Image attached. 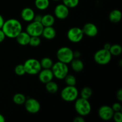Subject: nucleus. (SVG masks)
Wrapping results in <instances>:
<instances>
[{"mask_svg": "<svg viewBox=\"0 0 122 122\" xmlns=\"http://www.w3.org/2000/svg\"><path fill=\"white\" fill-rule=\"evenodd\" d=\"M114 111L112 107L108 106H102L100 107L98 110V116L102 120L105 121H108L113 118Z\"/></svg>", "mask_w": 122, "mask_h": 122, "instance_id": "obj_11", "label": "nucleus"}, {"mask_svg": "<svg viewBox=\"0 0 122 122\" xmlns=\"http://www.w3.org/2000/svg\"><path fill=\"white\" fill-rule=\"evenodd\" d=\"M4 19L3 17L2 16V15L0 14V29L2 28V26H3L4 23Z\"/></svg>", "mask_w": 122, "mask_h": 122, "instance_id": "obj_38", "label": "nucleus"}, {"mask_svg": "<svg viewBox=\"0 0 122 122\" xmlns=\"http://www.w3.org/2000/svg\"><path fill=\"white\" fill-rule=\"evenodd\" d=\"M63 4L69 8H73L77 7L79 3V0H62Z\"/></svg>", "mask_w": 122, "mask_h": 122, "instance_id": "obj_28", "label": "nucleus"}, {"mask_svg": "<svg viewBox=\"0 0 122 122\" xmlns=\"http://www.w3.org/2000/svg\"><path fill=\"white\" fill-rule=\"evenodd\" d=\"M42 15H41V14H37V15H35L34 19H33V21H38V22H41L42 20Z\"/></svg>", "mask_w": 122, "mask_h": 122, "instance_id": "obj_36", "label": "nucleus"}, {"mask_svg": "<svg viewBox=\"0 0 122 122\" xmlns=\"http://www.w3.org/2000/svg\"><path fill=\"white\" fill-rule=\"evenodd\" d=\"M41 43V40L39 36H30L29 45L32 47H36L40 45Z\"/></svg>", "mask_w": 122, "mask_h": 122, "instance_id": "obj_29", "label": "nucleus"}, {"mask_svg": "<svg viewBox=\"0 0 122 122\" xmlns=\"http://www.w3.org/2000/svg\"><path fill=\"white\" fill-rule=\"evenodd\" d=\"M116 122H122V114L121 111L120 112H114L113 114V118Z\"/></svg>", "mask_w": 122, "mask_h": 122, "instance_id": "obj_31", "label": "nucleus"}, {"mask_svg": "<svg viewBox=\"0 0 122 122\" xmlns=\"http://www.w3.org/2000/svg\"><path fill=\"white\" fill-rule=\"evenodd\" d=\"M51 69L54 75V77L57 79H64V77L69 73V67L67 64L59 61L54 63Z\"/></svg>", "mask_w": 122, "mask_h": 122, "instance_id": "obj_3", "label": "nucleus"}, {"mask_svg": "<svg viewBox=\"0 0 122 122\" xmlns=\"http://www.w3.org/2000/svg\"><path fill=\"white\" fill-rule=\"evenodd\" d=\"M5 37L6 36L5 35L4 32H3V30L1 29H0V43L4 41Z\"/></svg>", "mask_w": 122, "mask_h": 122, "instance_id": "obj_35", "label": "nucleus"}, {"mask_svg": "<svg viewBox=\"0 0 122 122\" xmlns=\"http://www.w3.org/2000/svg\"><path fill=\"white\" fill-rule=\"evenodd\" d=\"M54 14L57 19L64 20L69 16V8L63 4L57 5L55 7Z\"/></svg>", "mask_w": 122, "mask_h": 122, "instance_id": "obj_12", "label": "nucleus"}, {"mask_svg": "<svg viewBox=\"0 0 122 122\" xmlns=\"http://www.w3.org/2000/svg\"><path fill=\"white\" fill-rule=\"evenodd\" d=\"M73 56L74 58H79L81 56V52L79 51H73Z\"/></svg>", "mask_w": 122, "mask_h": 122, "instance_id": "obj_37", "label": "nucleus"}, {"mask_svg": "<svg viewBox=\"0 0 122 122\" xmlns=\"http://www.w3.org/2000/svg\"><path fill=\"white\" fill-rule=\"evenodd\" d=\"M83 34L93 38L96 36L98 33V29L95 24L92 23H87L82 27Z\"/></svg>", "mask_w": 122, "mask_h": 122, "instance_id": "obj_13", "label": "nucleus"}, {"mask_svg": "<svg viewBox=\"0 0 122 122\" xmlns=\"http://www.w3.org/2000/svg\"><path fill=\"white\" fill-rule=\"evenodd\" d=\"M26 73L30 75H35L39 73L42 69L40 61L35 58L27 59L23 64Z\"/></svg>", "mask_w": 122, "mask_h": 122, "instance_id": "obj_5", "label": "nucleus"}, {"mask_svg": "<svg viewBox=\"0 0 122 122\" xmlns=\"http://www.w3.org/2000/svg\"><path fill=\"white\" fill-rule=\"evenodd\" d=\"M54 75L51 69H43L41 70L38 73V79L39 81L43 83H46L52 81Z\"/></svg>", "mask_w": 122, "mask_h": 122, "instance_id": "obj_14", "label": "nucleus"}, {"mask_svg": "<svg viewBox=\"0 0 122 122\" xmlns=\"http://www.w3.org/2000/svg\"><path fill=\"white\" fill-rule=\"evenodd\" d=\"M64 81L67 86H75L76 84V78L75 76L72 75H69V73L64 77Z\"/></svg>", "mask_w": 122, "mask_h": 122, "instance_id": "obj_27", "label": "nucleus"}, {"mask_svg": "<svg viewBox=\"0 0 122 122\" xmlns=\"http://www.w3.org/2000/svg\"><path fill=\"white\" fill-rule=\"evenodd\" d=\"M14 72L17 76H23L24 75L26 74V71H25V67L23 64H18L15 66L14 69Z\"/></svg>", "mask_w": 122, "mask_h": 122, "instance_id": "obj_30", "label": "nucleus"}, {"mask_svg": "<svg viewBox=\"0 0 122 122\" xmlns=\"http://www.w3.org/2000/svg\"><path fill=\"white\" fill-rule=\"evenodd\" d=\"M68 39L73 43H78L81 42L84 36L83 30L78 27H73L68 30L67 33Z\"/></svg>", "mask_w": 122, "mask_h": 122, "instance_id": "obj_8", "label": "nucleus"}, {"mask_svg": "<svg viewBox=\"0 0 122 122\" xmlns=\"http://www.w3.org/2000/svg\"><path fill=\"white\" fill-rule=\"evenodd\" d=\"M1 29L4 32L6 37L15 38L22 31V25L17 19H10L4 21Z\"/></svg>", "mask_w": 122, "mask_h": 122, "instance_id": "obj_1", "label": "nucleus"}, {"mask_svg": "<svg viewBox=\"0 0 122 122\" xmlns=\"http://www.w3.org/2000/svg\"><path fill=\"white\" fill-rule=\"evenodd\" d=\"M5 121V117H4V116L0 114V122H4Z\"/></svg>", "mask_w": 122, "mask_h": 122, "instance_id": "obj_40", "label": "nucleus"}, {"mask_svg": "<svg viewBox=\"0 0 122 122\" xmlns=\"http://www.w3.org/2000/svg\"><path fill=\"white\" fill-rule=\"evenodd\" d=\"M112 56L108 50L102 48L95 53L94 58L95 61L100 65H106L108 64L112 60Z\"/></svg>", "mask_w": 122, "mask_h": 122, "instance_id": "obj_7", "label": "nucleus"}, {"mask_svg": "<svg viewBox=\"0 0 122 122\" xmlns=\"http://www.w3.org/2000/svg\"><path fill=\"white\" fill-rule=\"evenodd\" d=\"M35 14L33 9L29 7L24 8L21 11V17L23 20L27 22H30L33 21Z\"/></svg>", "mask_w": 122, "mask_h": 122, "instance_id": "obj_15", "label": "nucleus"}, {"mask_svg": "<svg viewBox=\"0 0 122 122\" xmlns=\"http://www.w3.org/2000/svg\"><path fill=\"white\" fill-rule=\"evenodd\" d=\"M112 108L113 110L114 111V112H120L122 110V106L119 102H115L112 106Z\"/></svg>", "mask_w": 122, "mask_h": 122, "instance_id": "obj_32", "label": "nucleus"}, {"mask_svg": "<svg viewBox=\"0 0 122 122\" xmlns=\"http://www.w3.org/2000/svg\"><path fill=\"white\" fill-rule=\"evenodd\" d=\"M111 46H112V45H111L110 44H109V43H106V44H104V49H105V50H108L109 51L110 49L111 48Z\"/></svg>", "mask_w": 122, "mask_h": 122, "instance_id": "obj_39", "label": "nucleus"}, {"mask_svg": "<svg viewBox=\"0 0 122 122\" xmlns=\"http://www.w3.org/2000/svg\"><path fill=\"white\" fill-rule=\"evenodd\" d=\"M74 122H85V120L83 118V116H79L76 117L75 119H73Z\"/></svg>", "mask_w": 122, "mask_h": 122, "instance_id": "obj_34", "label": "nucleus"}, {"mask_svg": "<svg viewBox=\"0 0 122 122\" xmlns=\"http://www.w3.org/2000/svg\"><path fill=\"white\" fill-rule=\"evenodd\" d=\"M44 27L41 22L32 21L26 27V32L30 36H40L42 33Z\"/></svg>", "mask_w": 122, "mask_h": 122, "instance_id": "obj_9", "label": "nucleus"}, {"mask_svg": "<svg viewBox=\"0 0 122 122\" xmlns=\"http://www.w3.org/2000/svg\"><path fill=\"white\" fill-rule=\"evenodd\" d=\"M52 1H60V0H52Z\"/></svg>", "mask_w": 122, "mask_h": 122, "instance_id": "obj_41", "label": "nucleus"}, {"mask_svg": "<svg viewBox=\"0 0 122 122\" xmlns=\"http://www.w3.org/2000/svg\"><path fill=\"white\" fill-rule=\"evenodd\" d=\"M92 95V90L90 87L86 86L82 88L81 91V98L89 100Z\"/></svg>", "mask_w": 122, "mask_h": 122, "instance_id": "obj_26", "label": "nucleus"}, {"mask_svg": "<svg viewBox=\"0 0 122 122\" xmlns=\"http://www.w3.org/2000/svg\"><path fill=\"white\" fill-rule=\"evenodd\" d=\"M109 51L112 56H120L122 52V46L120 45H119V44L112 45Z\"/></svg>", "mask_w": 122, "mask_h": 122, "instance_id": "obj_25", "label": "nucleus"}, {"mask_svg": "<svg viewBox=\"0 0 122 122\" xmlns=\"http://www.w3.org/2000/svg\"><path fill=\"white\" fill-rule=\"evenodd\" d=\"M70 63L71 69L75 72H81L84 69V64L79 58H73Z\"/></svg>", "mask_w": 122, "mask_h": 122, "instance_id": "obj_18", "label": "nucleus"}, {"mask_svg": "<svg viewBox=\"0 0 122 122\" xmlns=\"http://www.w3.org/2000/svg\"><path fill=\"white\" fill-rule=\"evenodd\" d=\"M122 12L119 10H113L110 13L109 20L113 23H117L120 22L122 20Z\"/></svg>", "mask_w": 122, "mask_h": 122, "instance_id": "obj_19", "label": "nucleus"}, {"mask_svg": "<svg viewBox=\"0 0 122 122\" xmlns=\"http://www.w3.org/2000/svg\"><path fill=\"white\" fill-rule=\"evenodd\" d=\"M26 100V98L25 95L21 93H17L13 96V101L15 104L17 105H23L25 104Z\"/></svg>", "mask_w": 122, "mask_h": 122, "instance_id": "obj_23", "label": "nucleus"}, {"mask_svg": "<svg viewBox=\"0 0 122 122\" xmlns=\"http://www.w3.org/2000/svg\"><path fill=\"white\" fill-rule=\"evenodd\" d=\"M56 35L57 32L56 29L52 26H48V27H44L41 35L45 39L51 40L56 38Z\"/></svg>", "mask_w": 122, "mask_h": 122, "instance_id": "obj_16", "label": "nucleus"}, {"mask_svg": "<svg viewBox=\"0 0 122 122\" xmlns=\"http://www.w3.org/2000/svg\"><path fill=\"white\" fill-rule=\"evenodd\" d=\"M75 108L77 114L81 116H88L91 111V106L89 100L83 98H77L75 100Z\"/></svg>", "mask_w": 122, "mask_h": 122, "instance_id": "obj_2", "label": "nucleus"}, {"mask_svg": "<svg viewBox=\"0 0 122 122\" xmlns=\"http://www.w3.org/2000/svg\"><path fill=\"white\" fill-rule=\"evenodd\" d=\"M57 58L59 61L69 64L74 58L73 51L70 48L63 46L57 51Z\"/></svg>", "mask_w": 122, "mask_h": 122, "instance_id": "obj_6", "label": "nucleus"}, {"mask_svg": "<svg viewBox=\"0 0 122 122\" xmlns=\"http://www.w3.org/2000/svg\"><path fill=\"white\" fill-rule=\"evenodd\" d=\"M41 23L44 27L52 26L55 23V17L51 14H45L42 15Z\"/></svg>", "mask_w": 122, "mask_h": 122, "instance_id": "obj_20", "label": "nucleus"}, {"mask_svg": "<svg viewBox=\"0 0 122 122\" xmlns=\"http://www.w3.org/2000/svg\"><path fill=\"white\" fill-rule=\"evenodd\" d=\"M61 97L66 102H73L78 98L79 91L75 86H67L61 92Z\"/></svg>", "mask_w": 122, "mask_h": 122, "instance_id": "obj_4", "label": "nucleus"}, {"mask_svg": "<svg viewBox=\"0 0 122 122\" xmlns=\"http://www.w3.org/2000/svg\"><path fill=\"white\" fill-rule=\"evenodd\" d=\"M116 98L117 100L120 102L122 101V89H119L116 93Z\"/></svg>", "mask_w": 122, "mask_h": 122, "instance_id": "obj_33", "label": "nucleus"}, {"mask_svg": "<svg viewBox=\"0 0 122 122\" xmlns=\"http://www.w3.org/2000/svg\"><path fill=\"white\" fill-rule=\"evenodd\" d=\"M24 104L25 109L30 114H36L41 110L40 103L38 100L35 98H30L26 99Z\"/></svg>", "mask_w": 122, "mask_h": 122, "instance_id": "obj_10", "label": "nucleus"}, {"mask_svg": "<svg viewBox=\"0 0 122 122\" xmlns=\"http://www.w3.org/2000/svg\"><path fill=\"white\" fill-rule=\"evenodd\" d=\"M18 44L20 45H29L30 39V36L26 32H23L21 31L15 38Z\"/></svg>", "mask_w": 122, "mask_h": 122, "instance_id": "obj_17", "label": "nucleus"}, {"mask_svg": "<svg viewBox=\"0 0 122 122\" xmlns=\"http://www.w3.org/2000/svg\"><path fill=\"white\" fill-rule=\"evenodd\" d=\"M40 64L42 69H51L54 63L49 57H44L40 61Z\"/></svg>", "mask_w": 122, "mask_h": 122, "instance_id": "obj_24", "label": "nucleus"}, {"mask_svg": "<svg viewBox=\"0 0 122 122\" xmlns=\"http://www.w3.org/2000/svg\"><path fill=\"white\" fill-rule=\"evenodd\" d=\"M45 88L48 92L50 94H56L58 90V86L56 82L51 81L45 83Z\"/></svg>", "mask_w": 122, "mask_h": 122, "instance_id": "obj_21", "label": "nucleus"}, {"mask_svg": "<svg viewBox=\"0 0 122 122\" xmlns=\"http://www.w3.org/2000/svg\"><path fill=\"white\" fill-rule=\"evenodd\" d=\"M35 5L39 10H45L50 5V0H35Z\"/></svg>", "mask_w": 122, "mask_h": 122, "instance_id": "obj_22", "label": "nucleus"}]
</instances>
